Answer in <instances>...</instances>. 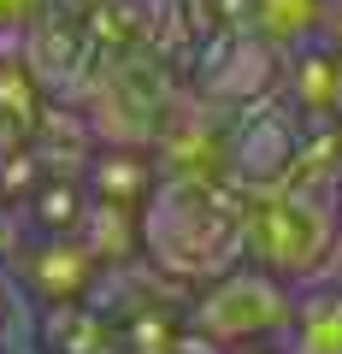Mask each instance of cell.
Segmentation results:
<instances>
[{
  "instance_id": "cell-5",
  "label": "cell",
  "mask_w": 342,
  "mask_h": 354,
  "mask_svg": "<svg viewBox=\"0 0 342 354\" xmlns=\"http://www.w3.org/2000/svg\"><path fill=\"white\" fill-rule=\"evenodd\" d=\"M95 272H101V260H95V248L77 230H53V236H36L24 248V290L36 295L41 307H59V301H83V295L95 290Z\"/></svg>"
},
{
  "instance_id": "cell-6",
  "label": "cell",
  "mask_w": 342,
  "mask_h": 354,
  "mask_svg": "<svg viewBox=\"0 0 342 354\" xmlns=\"http://www.w3.org/2000/svg\"><path fill=\"white\" fill-rule=\"evenodd\" d=\"M283 354H342V278L336 283H295L289 325L278 337Z\"/></svg>"
},
{
  "instance_id": "cell-9",
  "label": "cell",
  "mask_w": 342,
  "mask_h": 354,
  "mask_svg": "<svg viewBox=\"0 0 342 354\" xmlns=\"http://www.w3.org/2000/svg\"><path fill=\"white\" fill-rule=\"evenodd\" d=\"M36 18H48V0H0V36H30Z\"/></svg>"
},
{
  "instance_id": "cell-8",
  "label": "cell",
  "mask_w": 342,
  "mask_h": 354,
  "mask_svg": "<svg viewBox=\"0 0 342 354\" xmlns=\"http://www.w3.org/2000/svg\"><path fill=\"white\" fill-rule=\"evenodd\" d=\"M330 0H248V18L260 30V41H272L278 53H295L307 41H319Z\"/></svg>"
},
{
  "instance_id": "cell-1",
  "label": "cell",
  "mask_w": 342,
  "mask_h": 354,
  "mask_svg": "<svg viewBox=\"0 0 342 354\" xmlns=\"http://www.w3.org/2000/svg\"><path fill=\"white\" fill-rule=\"evenodd\" d=\"M142 254L160 278L201 290L242 260V195H225L218 177H160L142 201Z\"/></svg>"
},
{
  "instance_id": "cell-7",
  "label": "cell",
  "mask_w": 342,
  "mask_h": 354,
  "mask_svg": "<svg viewBox=\"0 0 342 354\" xmlns=\"http://www.w3.org/2000/svg\"><path fill=\"white\" fill-rule=\"evenodd\" d=\"M41 342H48V354H124L118 325L95 313L89 295L48 307V313H41Z\"/></svg>"
},
{
  "instance_id": "cell-2",
  "label": "cell",
  "mask_w": 342,
  "mask_h": 354,
  "mask_svg": "<svg viewBox=\"0 0 342 354\" xmlns=\"http://www.w3.org/2000/svg\"><path fill=\"white\" fill-rule=\"evenodd\" d=\"M336 248H342V207L330 189H307L289 177L242 189V260L266 266L289 283H307Z\"/></svg>"
},
{
  "instance_id": "cell-10",
  "label": "cell",
  "mask_w": 342,
  "mask_h": 354,
  "mask_svg": "<svg viewBox=\"0 0 342 354\" xmlns=\"http://www.w3.org/2000/svg\"><path fill=\"white\" fill-rule=\"evenodd\" d=\"M225 354H283L278 342H248V348H225Z\"/></svg>"
},
{
  "instance_id": "cell-11",
  "label": "cell",
  "mask_w": 342,
  "mask_h": 354,
  "mask_svg": "<svg viewBox=\"0 0 342 354\" xmlns=\"http://www.w3.org/2000/svg\"><path fill=\"white\" fill-rule=\"evenodd\" d=\"M6 313H12V290L0 283V325H6Z\"/></svg>"
},
{
  "instance_id": "cell-12",
  "label": "cell",
  "mask_w": 342,
  "mask_h": 354,
  "mask_svg": "<svg viewBox=\"0 0 342 354\" xmlns=\"http://www.w3.org/2000/svg\"><path fill=\"white\" fill-rule=\"evenodd\" d=\"M336 207H342V183H336Z\"/></svg>"
},
{
  "instance_id": "cell-3",
  "label": "cell",
  "mask_w": 342,
  "mask_h": 354,
  "mask_svg": "<svg viewBox=\"0 0 342 354\" xmlns=\"http://www.w3.org/2000/svg\"><path fill=\"white\" fill-rule=\"evenodd\" d=\"M295 307V283L266 272L254 260H236L230 272L207 278L201 290L189 295L183 319H189V337H201L207 348H248V342H278L283 325H289Z\"/></svg>"
},
{
  "instance_id": "cell-4",
  "label": "cell",
  "mask_w": 342,
  "mask_h": 354,
  "mask_svg": "<svg viewBox=\"0 0 342 354\" xmlns=\"http://www.w3.org/2000/svg\"><path fill=\"white\" fill-rule=\"evenodd\" d=\"M301 106L289 95H260V101L242 106V118L225 130V171L236 177L242 189H260V183H278L289 177V160L301 148V124H295Z\"/></svg>"
}]
</instances>
